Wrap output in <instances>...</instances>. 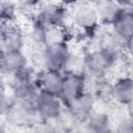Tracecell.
I'll list each match as a JSON object with an SVG mask.
<instances>
[{
    "instance_id": "obj_1",
    "label": "cell",
    "mask_w": 133,
    "mask_h": 133,
    "mask_svg": "<svg viewBox=\"0 0 133 133\" xmlns=\"http://www.w3.org/2000/svg\"><path fill=\"white\" fill-rule=\"evenodd\" d=\"M121 47H123L115 38L111 37V42L100 47L97 50L86 54L83 62L82 73L85 77L96 81L104 79L113 64L116 62Z\"/></svg>"
},
{
    "instance_id": "obj_2",
    "label": "cell",
    "mask_w": 133,
    "mask_h": 133,
    "mask_svg": "<svg viewBox=\"0 0 133 133\" xmlns=\"http://www.w3.org/2000/svg\"><path fill=\"white\" fill-rule=\"evenodd\" d=\"M87 78L82 72L68 70L62 73V83L59 98L63 107L87 91Z\"/></svg>"
},
{
    "instance_id": "obj_3",
    "label": "cell",
    "mask_w": 133,
    "mask_h": 133,
    "mask_svg": "<svg viewBox=\"0 0 133 133\" xmlns=\"http://www.w3.org/2000/svg\"><path fill=\"white\" fill-rule=\"evenodd\" d=\"M42 57L46 70L63 73L71 60V51L68 43L48 44L42 52Z\"/></svg>"
},
{
    "instance_id": "obj_4",
    "label": "cell",
    "mask_w": 133,
    "mask_h": 133,
    "mask_svg": "<svg viewBox=\"0 0 133 133\" xmlns=\"http://www.w3.org/2000/svg\"><path fill=\"white\" fill-rule=\"evenodd\" d=\"M38 91L39 88L29 69L14 77L12 95L15 101L33 105Z\"/></svg>"
},
{
    "instance_id": "obj_5",
    "label": "cell",
    "mask_w": 133,
    "mask_h": 133,
    "mask_svg": "<svg viewBox=\"0 0 133 133\" xmlns=\"http://www.w3.org/2000/svg\"><path fill=\"white\" fill-rule=\"evenodd\" d=\"M33 106L41 121L47 122L57 119L61 115L63 108V104L59 96L44 90L38 91Z\"/></svg>"
},
{
    "instance_id": "obj_6",
    "label": "cell",
    "mask_w": 133,
    "mask_h": 133,
    "mask_svg": "<svg viewBox=\"0 0 133 133\" xmlns=\"http://www.w3.org/2000/svg\"><path fill=\"white\" fill-rule=\"evenodd\" d=\"M118 3V2H117ZM119 5V4H118ZM121 6V5H119ZM112 35L124 45V47H131L133 36V12L130 7L121 6L117 15L111 23Z\"/></svg>"
},
{
    "instance_id": "obj_7",
    "label": "cell",
    "mask_w": 133,
    "mask_h": 133,
    "mask_svg": "<svg viewBox=\"0 0 133 133\" xmlns=\"http://www.w3.org/2000/svg\"><path fill=\"white\" fill-rule=\"evenodd\" d=\"M5 116L7 121L15 126L35 125L41 121L33 105L24 104L17 101L9 104Z\"/></svg>"
},
{
    "instance_id": "obj_8",
    "label": "cell",
    "mask_w": 133,
    "mask_h": 133,
    "mask_svg": "<svg viewBox=\"0 0 133 133\" xmlns=\"http://www.w3.org/2000/svg\"><path fill=\"white\" fill-rule=\"evenodd\" d=\"M68 10L61 4H50L39 9L36 14L34 22L43 27H64Z\"/></svg>"
},
{
    "instance_id": "obj_9",
    "label": "cell",
    "mask_w": 133,
    "mask_h": 133,
    "mask_svg": "<svg viewBox=\"0 0 133 133\" xmlns=\"http://www.w3.org/2000/svg\"><path fill=\"white\" fill-rule=\"evenodd\" d=\"M73 21L76 27L85 33L94 32L100 24L96 9L90 4H80L73 12Z\"/></svg>"
},
{
    "instance_id": "obj_10",
    "label": "cell",
    "mask_w": 133,
    "mask_h": 133,
    "mask_svg": "<svg viewBox=\"0 0 133 133\" xmlns=\"http://www.w3.org/2000/svg\"><path fill=\"white\" fill-rule=\"evenodd\" d=\"M95 98L89 91H85L82 96L70 103L66 108L70 115L78 123H84L95 111Z\"/></svg>"
},
{
    "instance_id": "obj_11",
    "label": "cell",
    "mask_w": 133,
    "mask_h": 133,
    "mask_svg": "<svg viewBox=\"0 0 133 133\" xmlns=\"http://www.w3.org/2000/svg\"><path fill=\"white\" fill-rule=\"evenodd\" d=\"M0 50L3 53L22 50L24 44L22 30L10 24H0Z\"/></svg>"
},
{
    "instance_id": "obj_12",
    "label": "cell",
    "mask_w": 133,
    "mask_h": 133,
    "mask_svg": "<svg viewBox=\"0 0 133 133\" xmlns=\"http://www.w3.org/2000/svg\"><path fill=\"white\" fill-rule=\"evenodd\" d=\"M133 99V81L125 76L116 79L111 84V101L122 106H129Z\"/></svg>"
},
{
    "instance_id": "obj_13",
    "label": "cell",
    "mask_w": 133,
    "mask_h": 133,
    "mask_svg": "<svg viewBox=\"0 0 133 133\" xmlns=\"http://www.w3.org/2000/svg\"><path fill=\"white\" fill-rule=\"evenodd\" d=\"M34 79L39 90L48 91L59 96L61 83H62V73L45 69L39 73H37Z\"/></svg>"
},
{
    "instance_id": "obj_14",
    "label": "cell",
    "mask_w": 133,
    "mask_h": 133,
    "mask_svg": "<svg viewBox=\"0 0 133 133\" xmlns=\"http://www.w3.org/2000/svg\"><path fill=\"white\" fill-rule=\"evenodd\" d=\"M28 68V60L22 50L3 53V71L14 77L23 73Z\"/></svg>"
},
{
    "instance_id": "obj_15",
    "label": "cell",
    "mask_w": 133,
    "mask_h": 133,
    "mask_svg": "<svg viewBox=\"0 0 133 133\" xmlns=\"http://www.w3.org/2000/svg\"><path fill=\"white\" fill-rule=\"evenodd\" d=\"M83 124L85 133H113L109 115L102 111H94Z\"/></svg>"
},
{
    "instance_id": "obj_16",
    "label": "cell",
    "mask_w": 133,
    "mask_h": 133,
    "mask_svg": "<svg viewBox=\"0 0 133 133\" xmlns=\"http://www.w3.org/2000/svg\"><path fill=\"white\" fill-rule=\"evenodd\" d=\"M100 23L111 25L115 16L117 15L121 6L117 2L113 1H98L94 4Z\"/></svg>"
},
{
    "instance_id": "obj_17",
    "label": "cell",
    "mask_w": 133,
    "mask_h": 133,
    "mask_svg": "<svg viewBox=\"0 0 133 133\" xmlns=\"http://www.w3.org/2000/svg\"><path fill=\"white\" fill-rule=\"evenodd\" d=\"M16 5L11 2H0V24H10L16 17Z\"/></svg>"
},
{
    "instance_id": "obj_18",
    "label": "cell",
    "mask_w": 133,
    "mask_h": 133,
    "mask_svg": "<svg viewBox=\"0 0 133 133\" xmlns=\"http://www.w3.org/2000/svg\"><path fill=\"white\" fill-rule=\"evenodd\" d=\"M34 133H58V131L51 122L39 121L34 125Z\"/></svg>"
},
{
    "instance_id": "obj_19",
    "label": "cell",
    "mask_w": 133,
    "mask_h": 133,
    "mask_svg": "<svg viewBox=\"0 0 133 133\" xmlns=\"http://www.w3.org/2000/svg\"><path fill=\"white\" fill-rule=\"evenodd\" d=\"M113 133H133L132 121L130 118H125L117 124V127L113 131Z\"/></svg>"
},
{
    "instance_id": "obj_20",
    "label": "cell",
    "mask_w": 133,
    "mask_h": 133,
    "mask_svg": "<svg viewBox=\"0 0 133 133\" xmlns=\"http://www.w3.org/2000/svg\"><path fill=\"white\" fill-rule=\"evenodd\" d=\"M9 104L10 103L8 102V100L2 94H0V116L5 115L8 107H9Z\"/></svg>"
},
{
    "instance_id": "obj_21",
    "label": "cell",
    "mask_w": 133,
    "mask_h": 133,
    "mask_svg": "<svg viewBox=\"0 0 133 133\" xmlns=\"http://www.w3.org/2000/svg\"><path fill=\"white\" fill-rule=\"evenodd\" d=\"M4 72L3 71V52L0 50V74Z\"/></svg>"
}]
</instances>
